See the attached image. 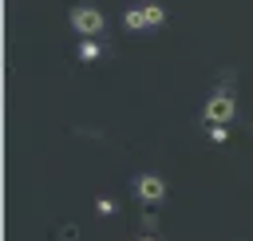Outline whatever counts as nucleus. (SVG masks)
I'll list each match as a JSON object with an SVG mask.
<instances>
[{
    "instance_id": "obj_1",
    "label": "nucleus",
    "mask_w": 253,
    "mask_h": 241,
    "mask_svg": "<svg viewBox=\"0 0 253 241\" xmlns=\"http://www.w3.org/2000/svg\"><path fill=\"white\" fill-rule=\"evenodd\" d=\"M233 111H237L233 95H229V91H217V95L206 103V122H217V126H225V122L233 119Z\"/></svg>"
},
{
    "instance_id": "obj_4",
    "label": "nucleus",
    "mask_w": 253,
    "mask_h": 241,
    "mask_svg": "<svg viewBox=\"0 0 253 241\" xmlns=\"http://www.w3.org/2000/svg\"><path fill=\"white\" fill-rule=\"evenodd\" d=\"M123 28H130V32H138V28H150V24H146V12H142V8H130V12H123Z\"/></svg>"
},
{
    "instance_id": "obj_6",
    "label": "nucleus",
    "mask_w": 253,
    "mask_h": 241,
    "mask_svg": "<svg viewBox=\"0 0 253 241\" xmlns=\"http://www.w3.org/2000/svg\"><path fill=\"white\" fill-rule=\"evenodd\" d=\"M142 12H146V24H150V28H158V24H166V12H162L158 4H146Z\"/></svg>"
},
{
    "instance_id": "obj_3",
    "label": "nucleus",
    "mask_w": 253,
    "mask_h": 241,
    "mask_svg": "<svg viewBox=\"0 0 253 241\" xmlns=\"http://www.w3.org/2000/svg\"><path fill=\"white\" fill-rule=\"evenodd\" d=\"M134 194H138L146 205H154V201L166 198V182H162L158 174H138V178H134Z\"/></svg>"
},
{
    "instance_id": "obj_5",
    "label": "nucleus",
    "mask_w": 253,
    "mask_h": 241,
    "mask_svg": "<svg viewBox=\"0 0 253 241\" xmlns=\"http://www.w3.org/2000/svg\"><path fill=\"white\" fill-rule=\"evenodd\" d=\"M79 59H83V63H95V59H99V43H95V40H83V43H79Z\"/></svg>"
},
{
    "instance_id": "obj_2",
    "label": "nucleus",
    "mask_w": 253,
    "mask_h": 241,
    "mask_svg": "<svg viewBox=\"0 0 253 241\" xmlns=\"http://www.w3.org/2000/svg\"><path fill=\"white\" fill-rule=\"evenodd\" d=\"M103 24H107V20H103L99 8H75V12H71V28H75L79 36H99Z\"/></svg>"
},
{
    "instance_id": "obj_7",
    "label": "nucleus",
    "mask_w": 253,
    "mask_h": 241,
    "mask_svg": "<svg viewBox=\"0 0 253 241\" xmlns=\"http://www.w3.org/2000/svg\"><path fill=\"white\" fill-rule=\"evenodd\" d=\"M210 138H213V142H225V138H229V130H225V126H217V122H213V126H210Z\"/></svg>"
},
{
    "instance_id": "obj_8",
    "label": "nucleus",
    "mask_w": 253,
    "mask_h": 241,
    "mask_svg": "<svg viewBox=\"0 0 253 241\" xmlns=\"http://www.w3.org/2000/svg\"><path fill=\"white\" fill-rule=\"evenodd\" d=\"M138 241H158V237H138Z\"/></svg>"
}]
</instances>
